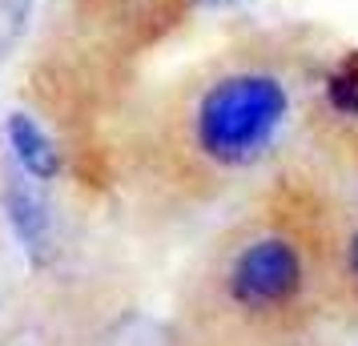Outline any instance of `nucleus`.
<instances>
[{
    "label": "nucleus",
    "mask_w": 358,
    "mask_h": 346,
    "mask_svg": "<svg viewBox=\"0 0 358 346\" xmlns=\"http://www.w3.org/2000/svg\"><path fill=\"white\" fill-rule=\"evenodd\" d=\"M290 49L270 57L250 49V57L222 65L197 85L189 105V149L217 173H238L258 165L282 137L294 109Z\"/></svg>",
    "instance_id": "obj_1"
},
{
    "label": "nucleus",
    "mask_w": 358,
    "mask_h": 346,
    "mask_svg": "<svg viewBox=\"0 0 358 346\" xmlns=\"http://www.w3.org/2000/svg\"><path fill=\"white\" fill-rule=\"evenodd\" d=\"M318 246L322 238L306 206L298 198H282V210H274L270 222L254 226L229 250L222 270L226 302L250 318L290 326V318L306 310L318 262H326V250L318 254Z\"/></svg>",
    "instance_id": "obj_2"
},
{
    "label": "nucleus",
    "mask_w": 358,
    "mask_h": 346,
    "mask_svg": "<svg viewBox=\"0 0 358 346\" xmlns=\"http://www.w3.org/2000/svg\"><path fill=\"white\" fill-rule=\"evenodd\" d=\"M4 133H8V145H13L20 169H24L29 178H36V182L57 178V169H61V153H57V145L49 141V133L41 129L33 117L29 113H8Z\"/></svg>",
    "instance_id": "obj_3"
},
{
    "label": "nucleus",
    "mask_w": 358,
    "mask_h": 346,
    "mask_svg": "<svg viewBox=\"0 0 358 346\" xmlns=\"http://www.w3.org/2000/svg\"><path fill=\"white\" fill-rule=\"evenodd\" d=\"M4 210H8V222H13V233L20 238V246L29 250L33 262H45L49 258V214H45V201L36 198L29 185H8L4 194Z\"/></svg>",
    "instance_id": "obj_4"
},
{
    "label": "nucleus",
    "mask_w": 358,
    "mask_h": 346,
    "mask_svg": "<svg viewBox=\"0 0 358 346\" xmlns=\"http://www.w3.org/2000/svg\"><path fill=\"white\" fill-rule=\"evenodd\" d=\"M326 105L338 117H358V52H346L338 65L326 73Z\"/></svg>",
    "instance_id": "obj_5"
},
{
    "label": "nucleus",
    "mask_w": 358,
    "mask_h": 346,
    "mask_svg": "<svg viewBox=\"0 0 358 346\" xmlns=\"http://www.w3.org/2000/svg\"><path fill=\"white\" fill-rule=\"evenodd\" d=\"M334 278H338L342 298L358 310V226H350L334 246Z\"/></svg>",
    "instance_id": "obj_6"
},
{
    "label": "nucleus",
    "mask_w": 358,
    "mask_h": 346,
    "mask_svg": "<svg viewBox=\"0 0 358 346\" xmlns=\"http://www.w3.org/2000/svg\"><path fill=\"white\" fill-rule=\"evenodd\" d=\"M201 8H226V4H234V0H197Z\"/></svg>",
    "instance_id": "obj_7"
}]
</instances>
